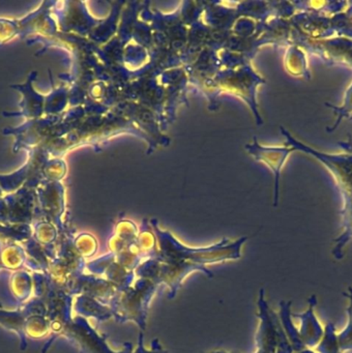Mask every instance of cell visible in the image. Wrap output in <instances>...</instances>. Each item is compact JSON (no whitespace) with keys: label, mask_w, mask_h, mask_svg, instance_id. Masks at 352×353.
<instances>
[{"label":"cell","mask_w":352,"mask_h":353,"mask_svg":"<svg viewBox=\"0 0 352 353\" xmlns=\"http://www.w3.org/2000/svg\"><path fill=\"white\" fill-rule=\"evenodd\" d=\"M246 148L251 154L255 157L256 160L262 161L273 170V175H275V202H277V195H279L280 172H281L282 167H283L286 159L289 156L290 152H293L294 148H262V146L259 145L258 142L255 139L254 143L248 144L246 146Z\"/></svg>","instance_id":"obj_1"}]
</instances>
